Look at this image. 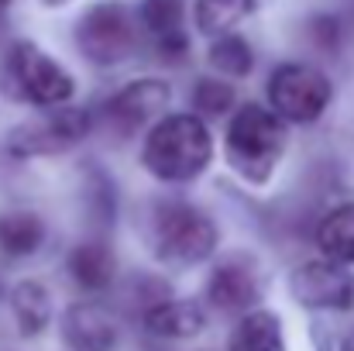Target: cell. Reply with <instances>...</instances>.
<instances>
[{
  "label": "cell",
  "instance_id": "obj_20",
  "mask_svg": "<svg viewBox=\"0 0 354 351\" xmlns=\"http://www.w3.org/2000/svg\"><path fill=\"white\" fill-rule=\"evenodd\" d=\"M210 62H214V69H221L227 76H248L254 66V52L241 35H221L210 45Z\"/></svg>",
  "mask_w": 354,
  "mask_h": 351
},
{
  "label": "cell",
  "instance_id": "obj_1",
  "mask_svg": "<svg viewBox=\"0 0 354 351\" xmlns=\"http://www.w3.org/2000/svg\"><path fill=\"white\" fill-rule=\"evenodd\" d=\"M210 155H214L210 131L193 114L162 117L148 131V141H145L148 172H155L158 179H169V183H183V179L200 176L207 169Z\"/></svg>",
  "mask_w": 354,
  "mask_h": 351
},
{
  "label": "cell",
  "instance_id": "obj_11",
  "mask_svg": "<svg viewBox=\"0 0 354 351\" xmlns=\"http://www.w3.org/2000/svg\"><path fill=\"white\" fill-rule=\"evenodd\" d=\"M66 341L76 351H114L118 324L97 303H80L66 314Z\"/></svg>",
  "mask_w": 354,
  "mask_h": 351
},
{
  "label": "cell",
  "instance_id": "obj_21",
  "mask_svg": "<svg viewBox=\"0 0 354 351\" xmlns=\"http://www.w3.org/2000/svg\"><path fill=\"white\" fill-rule=\"evenodd\" d=\"M193 104H196L200 114L217 117L234 107V90L227 83H221V80H200L196 90H193Z\"/></svg>",
  "mask_w": 354,
  "mask_h": 351
},
{
  "label": "cell",
  "instance_id": "obj_25",
  "mask_svg": "<svg viewBox=\"0 0 354 351\" xmlns=\"http://www.w3.org/2000/svg\"><path fill=\"white\" fill-rule=\"evenodd\" d=\"M348 351H354V345H351V348H348Z\"/></svg>",
  "mask_w": 354,
  "mask_h": 351
},
{
  "label": "cell",
  "instance_id": "obj_19",
  "mask_svg": "<svg viewBox=\"0 0 354 351\" xmlns=\"http://www.w3.org/2000/svg\"><path fill=\"white\" fill-rule=\"evenodd\" d=\"M10 307H14V321L24 334H38L45 324H48V293L38 286V282H21L14 293H10Z\"/></svg>",
  "mask_w": 354,
  "mask_h": 351
},
{
  "label": "cell",
  "instance_id": "obj_12",
  "mask_svg": "<svg viewBox=\"0 0 354 351\" xmlns=\"http://www.w3.org/2000/svg\"><path fill=\"white\" fill-rule=\"evenodd\" d=\"M207 300L217 310H244L258 300V282L244 265H217L207 279Z\"/></svg>",
  "mask_w": 354,
  "mask_h": 351
},
{
  "label": "cell",
  "instance_id": "obj_22",
  "mask_svg": "<svg viewBox=\"0 0 354 351\" xmlns=\"http://www.w3.org/2000/svg\"><path fill=\"white\" fill-rule=\"evenodd\" d=\"M310 31H313V42L317 45H324V48H337V38H341V24H337V17H313V24H310Z\"/></svg>",
  "mask_w": 354,
  "mask_h": 351
},
{
  "label": "cell",
  "instance_id": "obj_16",
  "mask_svg": "<svg viewBox=\"0 0 354 351\" xmlns=\"http://www.w3.org/2000/svg\"><path fill=\"white\" fill-rule=\"evenodd\" d=\"M317 241L324 248V255L337 265H351L354 262V204L348 207H337L324 217Z\"/></svg>",
  "mask_w": 354,
  "mask_h": 351
},
{
  "label": "cell",
  "instance_id": "obj_10",
  "mask_svg": "<svg viewBox=\"0 0 354 351\" xmlns=\"http://www.w3.org/2000/svg\"><path fill=\"white\" fill-rule=\"evenodd\" d=\"M183 17H186V0H141V21H145L148 35L155 38L158 52L169 59L186 55V48H189Z\"/></svg>",
  "mask_w": 354,
  "mask_h": 351
},
{
  "label": "cell",
  "instance_id": "obj_17",
  "mask_svg": "<svg viewBox=\"0 0 354 351\" xmlns=\"http://www.w3.org/2000/svg\"><path fill=\"white\" fill-rule=\"evenodd\" d=\"M254 10V0H196V24L203 35H234V28Z\"/></svg>",
  "mask_w": 354,
  "mask_h": 351
},
{
  "label": "cell",
  "instance_id": "obj_2",
  "mask_svg": "<svg viewBox=\"0 0 354 351\" xmlns=\"http://www.w3.org/2000/svg\"><path fill=\"white\" fill-rule=\"evenodd\" d=\"M282 148H286V127L272 111L258 104H244L234 114L227 131V155L244 179L265 183L275 162L282 159Z\"/></svg>",
  "mask_w": 354,
  "mask_h": 351
},
{
  "label": "cell",
  "instance_id": "obj_23",
  "mask_svg": "<svg viewBox=\"0 0 354 351\" xmlns=\"http://www.w3.org/2000/svg\"><path fill=\"white\" fill-rule=\"evenodd\" d=\"M45 3H52V7H62V3H69V0H45Z\"/></svg>",
  "mask_w": 354,
  "mask_h": 351
},
{
  "label": "cell",
  "instance_id": "obj_18",
  "mask_svg": "<svg viewBox=\"0 0 354 351\" xmlns=\"http://www.w3.org/2000/svg\"><path fill=\"white\" fill-rule=\"evenodd\" d=\"M45 241V224L38 214H3L0 217V251L31 255Z\"/></svg>",
  "mask_w": 354,
  "mask_h": 351
},
{
  "label": "cell",
  "instance_id": "obj_13",
  "mask_svg": "<svg viewBox=\"0 0 354 351\" xmlns=\"http://www.w3.org/2000/svg\"><path fill=\"white\" fill-rule=\"evenodd\" d=\"M145 324L158 338H193L203 327V310L189 300H165L145 314Z\"/></svg>",
  "mask_w": 354,
  "mask_h": 351
},
{
  "label": "cell",
  "instance_id": "obj_15",
  "mask_svg": "<svg viewBox=\"0 0 354 351\" xmlns=\"http://www.w3.org/2000/svg\"><path fill=\"white\" fill-rule=\"evenodd\" d=\"M231 351H286L282 345V324L268 310H254L237 324Z\"/></svg>",
  "mask_w": 354,
  "mask_h": 351
},
{
  "label": "cell",
  "instance_id": "obj_4",
  "mask_svg": "<svg viewBox=\"0 0 354 351\" xmlns=\"http://www.w3.org/2000/svg\"><path fill=\"white\" fill-rule=\"evenodd\" d=\"M330 80L303 62H286L272 73L268 80V100L275 107V117L292 120V124H306L327 111L330 104Z\"/></svg>",
  "mask_w": 354,
  "mask_h": 351
},
{
  "label": "cell",
  "instance_id": "obj_7",
  "mask_svg": "<svg viewBox=\"0 0 354 351\" xmlns=\"http://www.w3.org/2000/svg\"><path fill=\"white\" fill-rule=\"evenodd\" d=\"M292 296L303 307L313 310H348L354 303V279L351 272L330 258H317V262H303L292 279H289Z\"/></svg>",
  "mask_w": 354,
  "mask_h": 351
},
{
  "label": "cell",
  "instance_id": "obj_5",
  "mask_svg": "<svg viewBox=\"0 0 354 351\" xmlns=\"http://www.w3.org/2000/svg\"><path fill=\"white\" fill-rule=\"evenodd\" d=\"M7 69H10V80L14 87L21 90L24 100L38 104V107H55V104H66L76 90L73 76L52 59L45 55L38 45L31 42H17L7 55Z\"/></svg>",
  "mask_w": 354,
  "mask_h": 351
},
{
  "label": "cell",
  "instance_id": "obj_3",
  "mask_svg": "<svg viewBox=\"0 0 354 351\" xmlns=\"http://www.w3.org/2000/svg\"><path fill=\"white\" fill-rule=\"evenodd\" d=\"M155 251L169 262L193 265L217 248V224L189 204H162L155 210Z\"/></svg>",
  "mask_w": 354,
  "mask_h": 351
},
{
  "label": "cell",
  "instance_id": "obj_6",
  "mask_svg": "<svg viewBox=\"0 0 354 351\" xmlns=\"http://www.w3.org/2000/svg\"><path fill=\"white\" fill-rule=\"evenodd\" d=\"M76 45L97 66H114L120 59H127V52L134 45L127 7L118 0L93 3L76 24Z\"/></svg>",
  "mask_w": 354,
  "mask_h": 351
},
{
  "label": "cell",
  "instance_id": "obj_9",
  "mask_svg": "<svg viewBox=\"0 0 354 351\" xmlns=\"http://www.w3.org/2000/svg\"><path fill=\"white\" fill-rule=\"evenodd\" d=\"M169 83L162 80H134L131 87H124L118 97H111L107 117L118 124L120 131H138L148 120L162 114L169 107Z\"/></svg>",
  "mask_w": 354,
  "mask_h": 351
},
{
  "label": "cell",
  "instance_id": "obj_24",
  "mask_svg": "<svg viewBox=\"0 0 354 351\" xmlns=\"http://www.w3.org/2000/svg\"><path fill=\"white\" fill-rule=\"evenodd\" d=\"M3 3H7V0H0V7H3Z\"/></svg>",
  "mask_w": 354,
  "mask_h": 351
},
{
  "label": "cell",
  "instance_id": "obj_8",
  "mask_svg": "<svg viewBox=\"0 0 354 351\" xmlns=\"http://www.w3.org/2000/svg\"><path fill=\"white\" fill-rule=\"evenodd\" d=\"M90 131V114L80 111V107H59L41 120H31L24 127L14 131L10 138V148L14 155H55V152H66L73 148L76 141H83Z\"/></svg>",
  "mask_w": 354,
  "mask_h": 351
},
{
  "label": "cell",
  "instance_id": "obj_14",
  "mask_svg": "<svg viewBox=\"0 0 354 351\" xmlns=\"http://www.w3.org/2000/svg\"><path fill=\"white\" fill-rule=\"evenodd\" d=\"M69 272L83 289H104L114 279V255L100 241H83L69 251Z\"/></svg>",
  "mask_w": 354,
  "mask_h": 351
}]
</instances>
